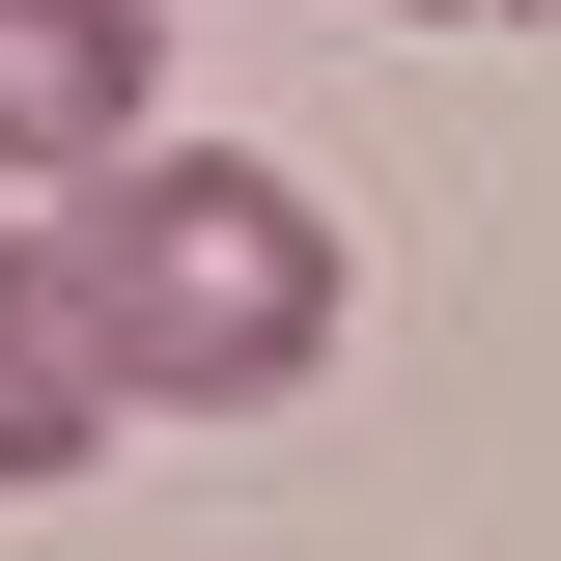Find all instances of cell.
Segmentation results:
<instances>
[{
	"mask_svg": "<svg viewBox=\"0 0 561 561\" xmlns=\"http://www.w3.org/2000/svg\"><path fill=\"white\" fill-rule=\"evenodd\" d=\"M57 280H84V337H113V393H169V421H253V393L337 365V225L253 140H113L57 197Z\"/></svg>",
	"mask_w": 561,
	"mask_h": 561,
	"instance_id": "obj_1",
	"label": "cell"
},
{
	"mask_svg": "<svg viewBox=\"0 0 561 561\" xmlns=\"http://www.w3.org/2000/svg\"><path fill=\"white\" fill-rule=\"evenodd\" d=\"M113 140H169V0H0V169L84 197Z\"/></svg>",
	"mask_w": 561,
	"mask_h": 561,
	"instance_id": "obj_2",
	"label": "cell"
},
{
	"mask_svg": "<svg viewBox=\"0 0 561 561\" xmlns=\"http://www.w3.org/2000/svg\"><path fill=\"white\" fill-rule=\"evenodd\" d=\"M113 337H84V280H57V225H0V478H84L113 449Z\"/></svg>",
	"mask_w": 561,
	"mask_h": 561,
	"instance_id": "obj_3",
	"label": "cell"
},
{
	"mask_svg": "<svg viewBox=\"0 0 561 561\" xmlns=\"http://www.w3.org/2000/svg\"><path fill=\"white\" fill-rule=\"evenodd\" d=\"M393 28H534V0H393Z\"/></svg>",
	"mask_w": 561,
	"mask_h": 561,
	"instance_id": "obj_4",
	"label": "cell"
}]
</instances>
